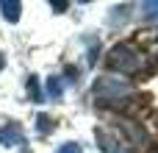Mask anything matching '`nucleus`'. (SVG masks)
<instances>
[{
    "mask_svg": "<svg viewBox=\"0 0 158 153\" xmlns=\"http://www.w3.org/2000/svg\"><path fill=\"white\" fill-rule=\"evenodd\" d=\"M0 145L11 148V145H22V128L17 123H8L0 128Z\"/></svg>",
    "mask_w": 158,
    "mask_h": 153,
    "instance_id": "20e7f679",
    "label": "nucleus"
},
{
    "mask_svg": "<svg viewBox=\"0 0 158 153\" xmlns=\"http://www.w3.org/2000/svg\"><path fill=\"white\" fill-rule=\"evenodd\" d=\"M119 131L125 134V139H128L131 148H144L147 137H144V131H142L139 123H133V120H122V123H119Z\"/></svg>",
    "mask_w": 158,
    "mask_h": 153,
    "instance_id": "7ed1b4c3",
    "label": "nucleus"
},
{
    "mask_svg": "<svg viewBox=\"0 0 158 153\" xmlns=\"http://www.w3.org/2000/svg\"><path fill=\"white\" fill-rule=\"evenodd\" d=\"M36 123H39V125H36V128H39V131H42V134H47V131H50V117H44V114H42V117H39V120H36Z\"/></svg>",
    "mask_w": 158,
    "mask_h": 153,
    "instance_id": "1a4fd4ad",
    "label": "nucleus"
},
{
    "mask_svg": "<svg viewBox=\"0 0 158 153\" xmlns=\"http://www.w3.org/2000/svg\"><path fill=\"white\" fill-rule=\"evenodd\" d=\"M133 95V86L122 78H111V75H103L94 81V100L103 103V106H119V103H128V98Z\"/></svg>",
    "mask_w": 158,
    "mask_h": 153,
    "instance_id": "f257e3e1",
    "label": "nucleus"
},
{
    "mask_svg": "<svg viewBox=\"0 0 158 153\" xmlns=\"http://www.w3.org/2000/svg\"><path fill=\"white\" fill-rule=\"evenodd\" d=\"M97 142H100V148H103V153H122L119 148H117V142L106 134V131H97Z\"/></svg>",
    "mask_w": 158,
    "mask_h": 153,
    "instance_id": "423d86ee",
    "label": "nucleus"
},
{
    "mask_svg": "<svg viewBox=\"0 0 158 153\" xmlns=\"http://www.w3.org/2000/svg\"><path fill=\"white\" fill-rule=\"evenodd\" d=\"M58 153H81V148L72 145V142H67V145H61V151H58Z\"/></svg>",
    "mask_w": 158,
    "mask_h": 153,
    "instance_id": "9d476101",
    "label": "nucleus"
},
{
    "mask_svg": "<svg viewBox=\"0 0 158 153\" xmlns=\"http://www.w3.org/2000/svg\"><path fill=\"white\" fill-rule=\"evenodd\" d=\"M0 8H3V17H6L8 22H17V20H19V3H17V0H11V3L3 0Z\"/></svg>",
    "mask_w": 158,
    "mask_h": 153,
    "instance_id": "39448f33",
    "label": "nucleus"
},
{
    "mask_svg": "<svg viewBox=\"0 0 158 153\" xmlns=\"http://www.w3.org/2000/svg\"><path fill=\"white\" fill-rule=\"evenodd\" d=\"M142 8H144V14H147V17H158V0H147Z\"/></svg>",
    "mask_w": 158,
    "mask_h": 153,
    "instance_id": "6e6552de",
    "label": "nucleus"
},
{
    "mask_svg": "<svg viewBox=\"0 0 158 153\" xmlns=\"http://www.w3.org/2000/svg\"><path fill=\"white\" fill-rule=\"evenodd\" d=\"M47 92H50L53 98H58V95H61V81H58V78H50V81H47Z\"/></svg>",
    "mask_w": 158,
    "mask_h": 153,
    "instance_id": "0eeeda50",
    "label": "nucleus"
},
{
    "mask_svg": "<svg viewBox=\"0 0 158 153\" xmlns=\"http://www.w3.org/2000/svg\"><path fill=\"white\" fill-rule=\"evenodd\" d=\"M0 70H3V56H0Z\"/></svg>",
    "mask_w": 158,
    "mask_h": 153,
    "instance_id": "f8f14e48",
    "label": "nucleus"
},
{
    "mask_svg": "<svg viewBox=\"0 0 158 153\" xmlns=\"http://www.w3.org/2000/svg\"><path fill=\"white\" fill-rule=\"evenodd\" d=\"M142 61H144V56H142V50L139 47H133V45H128V42H122V45H114L111 50H108V64L114 67V70H119V72H139L142 70Z\"/></svg>",
    "mask_w": 158,
    "mask_h": 153,
    "instance_id": "f03ea898",
    "label": "nucleus"
},
{
    "mask_svg": "<svg viewBox=\"0 0 158 153\" xmlns=\"http://www.w3.org/2000/svg\"><path fill=\"white\" fill-rule=\"evenodd\" d=\"M28 92L33 95V100H39V86H36V81L31 78V84H28Z\"/></svg>",
    "mask_w": 158,
    "mask_h": 153,
    "instance_id": "9b49d317",
    "label": "nucleus"
}]
</instances>
